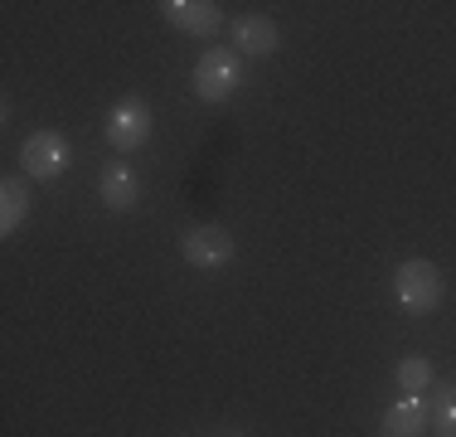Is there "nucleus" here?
Masks as SVG:
<instances>
[{"label": "nucleus", "mask_w": 456, "mask_h": 437, "mask_svg": "<svg viewBox=\"0 0 456 437\" xmlns=\"http://www.w3.org/2000/svg\"><path fill=\"white\" fill-rule=\"evenodd\" d=\"M394 292H398V306L412 316H428L442 306V272L432 268L428 258H408L403 268L394 272Z\"/></svg>", "instance_id": "nucleus-1"}, {"label": "nucleus", "mask_w": 456, "mask_h": 437, "mask_svg": "<svg viewBox=\"0 0 456 437\" xmlns=\"http://www.w3.org/2000/svg\"><path fill=\"white\" fill-rule=\"evenodd\" d=\"M238 78H243V69H238L233 49H204L200 63H194V93H200L204 103H228Z\"/></svg>", "instance_id": "nucleus-2"}, {"label": "nucleus", "mask_w": 456, "mask_h": 437, "mask_svg": "<svg viewBox=\"0 0 456 437\" xmlns=\"http://www.w3.org/2000/svg\"><path fill=\"white\" fill-rule=\"evenodd\" d=\"M107 141H112L117 151H141L151 141V107L146 97H122V103L107 107Z\"/></svg>", "instance_id": "nucleus-3"}, {"label": "nucleus", "mask_w": 456, "mask_h": 437, "mask_svg": "<svg viewBox=\"0 0 456 437\" xmlns=\"http://www.w3.org/2000/svg\"><path fill=\"white\" fill-rule=\"evenodd\" d=\"M180 253H184L190 268L214 272V268H224V262L233 258V234H228L224 224H200V228H190V234L180 238Z\"/></svg>", "instance_id": "nucleus-4"}, {"label": "nucleus", "mask_w": 456, "mask_h": 437, "mask_svg": "<svg viewBox=\"0 0 456 437\" xmlns=\"http://www.w3.org/2000/svg\"><path fill=\"white\" fill-rule=\"evenodd\" d=\"M20 166H25L29 180H53L69 166V136L59 131H35V136L20 146Z\"/></svg>", "instance_id": "nucleus-5"}, {"label": "nucleus", "mask_w": 456, "mask_h": 437, "mask_svg": "<svg viewBox=\"0 0 456 437\" xmlns=\"http://www.w3.org/2000/svg\"><path fill=\"white\" fill-rule=\"evenodd\" d=\"M160 10H166V20L180 29V35H194V39H214L219 25H224V15H219L214 0H166Z\"/></svg>", "instance_id": "nucleus-6"}, {"label": "nucleus", "mask_w": 456, "mask_h": 437, "mask_svg": "<svg viewBox=\"0 0 456 437\" xmlns=\"http://www.w3.org/2000/svg\"><path fill=\"white\" fill-rule=\"evenodd\" d=\"M97 194H102L107 210L126 214V210H136V200H141V175L132 166H122V161H112V166L97 175Z\"/></svg>", "instance_id": "nucleus-7"}, {"label": "nucleus", "mask_w": 456, "mask_h": 437, "mask_svg": "<svg viewBox=\"0 0 456 437\" xmlns=\"http://www.w3.org/2000/svg\"><path fill=\"white\" fill-rule=\"evenodd\" d=\"M277 39L281 35L267 15H238L233 20V54H273Z\"/></svg>", "instance_id": "nucleus-8"}, {"label": "nucleus", "mask_w": 456, "mask_h": 437, "mask_svg": "<svg viewBox=\"0 0 456 437\" xmlns=\"http://www.w3.org/2000/svg\"><path fill=\"white\" fill-rule=\"evenodd\" d=\"M422 428H428V408H422V399H412V393L379 418V437H422Z\"/></svg>", "instance_id": "nucleus-9"}, {"label": "nucleus", "mask_w": 456, "mask_h": 437, "mask_svg": "<svg viewBox=\"0 0 456 437\" xmlns=\"http://www.w3.org/2000/svg\"><path fill=\"white\" fill-rule=\"evenodd\" d=\"M29 204H35V200H29V185L10 175V180L0 185V234H15V228L25 224Z\"/></svg>", "instance_id": "nucleus-10"}, {"label": "nucleus", "mask_w": 456, "mask_h": 437, "mask_svg": "<svg viewBox=\"0 0 456 437\" xmlns=\"http://www.w3.org/2000/svg\"><path fill=\"white\" fill-rule=\"evenodd\" d=\"M398 389L412 393V399H422V393L432 389V359H428V355H418V350L398 359Z\"/></svg>", "instance_id": "nucleus-11"}, {"label": "nucleus", "mask_w": 456, "mask_h": 437, "mask_svg": "<svg viewBox=\"0 0 456 437\" xmlns=\"http://www.w3.org/2000/svg\"><path fill=\"white\" fill-rule=\"evenodd\" d=\"M432 428L437 437H456V384L437 389V413H432Z\"/></svg>", "instance_id": "nucleus-12"}]
</instances>
